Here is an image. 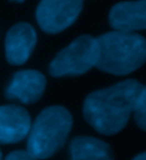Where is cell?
Wrapping results in <instances>:
<instances>
[{
  "label": "cell",
  "instance_id": "cell-5",
  "mask_svg": "<svg viewBox=\"0 0 146 160\" xmlns=\"http://www.w3.org/2000/svg\"><path fill=\"white\" fill-rule=\"evenodd\" d=\"M82 9L83 0H42L36 19L46 33H60L75 23Z\"/></svg>",
  "mask_w": 146,
  "mask_h": 160
},
{
  "label": "cell",
  "instance_id": "cell-8",
  "mask_svg": "<svg viewBox=\"0 0 146 160\" xmlns=\"http://www.w3.org/2000/svg\"><path fill=\"white\" fill-rule=\"evenodd\" d=\"M32 120L27 110L20 106L0 107V143H17L29 134Z\"/></svg>",
  "mask_w": 146,
  "mask_h": 160
},
{
  "label": "cell",
  "instance_id": "cell-4",
  "mask_svg": "<svg viewBox=\"0 0 146 160\" xmlns=\"http://www.w3.org/2000/svg\"><path fill=\"white\" fill-rule=\"evenodd\" d=\"M97 54V40L85 34L73 40L55 57L49 66V72L55 77L79 76L96 67Z\"/></svg>",
  "mask_w": 146,
  "mask_h": 160
},
{
  "label": "cell",
  "instance_id": "cell-6",
  "mask_svg": "<svg viewBox=\"0 0 146 160\" xmlns=\"http://www.w3.org/2000/svg\"><path fill=\"white\" fill-rule=\"evenodd\" d=\"M46 87V79L36 70H22L13 76L6 89V96L22 103H34L42 97Z\"/></svg>",
  "mask_w": 146,
  "mask_h": 160
},
{
  "label": "cell",
  "instance_id": "cell-14",
  "mask_svg": "<svg viewBox=\"0 0 146 160\" xmlns=\"http://www.w3.org/2000/svg\"><path fill=\"white\" fill-rule=\"evenodd\" d=\"M13 2H24V0H13Z\"/></svg>",
  "mask_w": 146,
  "mask_h": 160
},
{
  "label": "cell",
  "instance_id": "cell-12",
  "mask_svg": "<svg viewBox=\"0 0 146 160\" xmlns=\"http://www.w3.org/2000/svg\"><path fill=\"white\" fill-rule=\"evenodd\" d=\"M6 160H39V159L33 157L32 154L27 153V152H22V150H17V152H13V153H10L9 156L6 157Z\"/></svg>",
  "mask_w": 146,
  "mask_h": 160
},
{
  "label": "cell",
  "instance_id": "cell-15",
  "mask_svg": "<svg viewBox=\"0 0 146 160\" xmlns=\"http://www.w3.org/2000/svg\"><path fill=\"white\" fill-rule=\"evenodd\" d=\"M0 160H2V152H0Z\"/></svg>",
  "mask_w": 146,
  "mask_h": 160
},
{
  "label": "cell",
  "instance_id": "cell-3",
  "mask_svg": "<svg viewBox=\"0 0 146 160\" xmlns=\"http://www.w3.org/2000/svg\"><path fill=\"white\" fill-rule=\"evenodd\" d=\"M72 123V114L65 107L44 109L30 127L26 152L39 160L53 156L66 143Z\"/></svg>",
  "mask_w": 146,
  "mask_h": 160
},
{
  "label": "cell",
  "instance_id": "cell-11",
  "mask_svg": "<svg viewBox=\"0 0 146 160\" xmlns=\"http://www.w3.org/2000/svg\"><path fill=\"white\" fill-rule=\"evenodd\" d=\"M133 116H135V122L138 126L146 132V86L142 87V92L136 100Z\"/></svg>",
  "mask_w": 146,
  "mask_h": 160
},
{
  "label": "cell",
  "instance_id": "cell-9",
  "mask_svg": "<svg viewBox=\"0 0 146 160\" xmlns=\"http://www.w3.org/2000/svg\"><path fill=\"white\" fill-rule=\"evenodd\" d=\"M109 23L115 30H146V0L120 2L112 7Z\"/></svg>",
  "mask_w": 146,
  "mask_h": 160
},
{
  "label": "cell",
  "instance_id": "cell-13",
  "mask_svg": "<svg viewBox=\"0 0 146 160\" xmlns=\"http://www.w3.org/2000/svg\"><path fill=\"white\" fill-rule=\"evenodd\" d=\"M133 160H146V152L145 153H142V154H139V156H136Z\"/></svg>",
  "mask_w": 146,
  "mask_h": 160
},
{
  "label": "cell",
  "instance_id": "cell-1",
  "mask_svg": "<svg viewBox=\"0 0 146 160\" xmlns=\"http://www.w3.org/2000/svg\"><path fill=\"white\" fill-rule=\"evenodd\" d=\"M142 84L129 79L90 93L83 104V116L99 133L110 136L119 133L129 122L142 92Z\"/></svg>",
  "mask_w": 146,
  "mask_h": 160
},
{
  "label": "cell",
  "instance_id": "cell-10",
  "mask_svg": "<svg viewBox=\"0 0 146 160\" xmlns=\"http://www.w3.org/2000/svg\"><path fill=\"white\" fill-rule=\"evenodd\" d=\"M69 152L70 160H115L109 144L95 137H75Z\"/></svg>",
  "mask_w": 146,
  "mask_h": 160
},
{
  "label": "cell",
  "instance_id": "cell-2",
  "mask_svg": "<svg viewBox=\"0 0 146 160\" xmlns=\"http://www.w3.org/2000/svg\"><path fill=\"white\" fill-rule=\"evenodd\" d=\"M97 63L102 72L117 76L129 74L146 62V39L136 32L113 30L97 37Z\"/></svg>",
  "mask_w": 146,
  "mask_h": 160
},
{
  "label": "cell",
  "instance_id": "cell-7",
  "mask_svg": "<svg viewBox=\"0 0 146 160\" xmlns=\"http://www.w3.org/2000/svg\"><path fill=\"white\" fill-rule=\"evenodd\" d=\"M36 46V32L29 23H17L6 34V59L10 64H23Z\"/></svg>",
  "mask_w": 146,
  "mask_h": 160
}]
</instances>
